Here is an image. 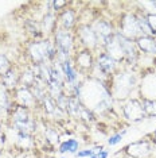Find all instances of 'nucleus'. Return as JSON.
Segmentation results:
<instances>
[{
	"label": "nucleus",
	"mask_w": 156,
	"mask_h": 158,
	"mask_svg": "<svg viewBox=\"0 0 156 158\" xmlns=\"http://www.w3.org/2000/svg\"><path fill=\"white\" fill-rule=\"evenodd\" d=\"M136 85V77L132 73H120L113 81V96L117 99H125Z\"/></svg>",
	"instance_id": "nucleus-1"
},
{
	"label": "nucleus",
	"mask_w": 156,
	"mask_h": 158,
	"mask_svg": "<svg viewBox=\"0 0 156 158\" xmlns=\"http://www.w3.org/2000/svg\"><path fill=\"white\" fill-rule=\"evenodd\" d=\"M124 37L128 39H137L141 37V33L139 30V24H137V16L135 14H125L121 20V31H120Z\"/></svg>",
	"instance_id": "nucleus-2"
},
{
	"label": "nucleus",
	"mask_w": 156,
	"mask_h": 158,
	"mask_svg": "<svg viewBox=\"0 0 156 158\" xmlns=\"http://www.w3.org/2000/svg\"><path fill=\"white\" fill-rule=\"evenodd\" d=\"M123 114L128 120L140 122L145 118V112L143 108V103L139 99H131L123 107Z\"/></svg>",
	"instance_id": "nucleus-3"
},
{
	"label": "nucleus",
	"mask_w": 156,
	"mask_h": 158,
	"mask_svg": "<svg viewBox=\"0 0 156 158\" xmlns=\"http://www.w3.org/2000/svg\"><path fill=\"white\" fill-rule=\"evenodd\" d=\"M152 147L154 145L150 141H139L131 143L127 147V153L133 158H147L152 153Z\"/></svg>",
	"instance_id": "nucleus-4"
},
{
	"label": "nucleus",
	"mask_w": 156,
	"mask_h": 158,
	"mask_svg": "<svg viewBox=\"0 0 156 158\" xmlns=\"http://www.w3.org/2000/svg\"><path fill=\"white\" fill-rule=\"evenodd\" d=\"M104 48L106 49V52H105L106 54L111 57V58L115 60L116 62L125 60L124 50L121 48V45H120V41H119V38H117V35H116V31H115V34H113L112 37L106 41V44H105Z\"/></svg>",
	"instance_id": "nucleus-5"
},
{
	"label": "nucleus",
	"mask_w": 156,
	"mask_h": 158,
	"mask_svg": "<svg viewBox=\"0 0 156 158\" xmlns=\"http://www.w3.org/2000/svg\"><path fill=\"white\" fill-rule=\"evenodd\" d=\"M116 35L120 41V45L124 50V56H125V60L128 61L129 64H132L136 61L137 58V52H136V44L132 41V39L125 38L124 35L120 33V31H116Z\"/></svg>",
	"instance_id": "nucleus-6"
},
{
	"label": "nucleus",
	"mask_w": 156,
	"mask_h": 158,
	"mask_svg": "<svg viewBox=\"0 0 156 158\" xmlns=\"http://www.w3.org/2000/svg\"><path fill=\"white\" fill-rule=\"evenodd\" d=\"M93 30H94L96 35H97L98 44H100V41H101L102 46H105L106 41L115 34L112 24L109 22H106V20H98V22H96L93 26Z\"/></svg>",
	"instance_id": "nucleus-7"
},
{
	"label": "nucleus",
	"mask_w": 156,
	"mask_h": 158,
	"mask_svg": "<svg viewBox=\"0 0 156 158\" xmlns=\"http://www.w3.org/2000/svg\"><path fill=\"white\" fill-rule=\"evenodd\" d=\"M78 37H80L81 42L89 49H94L96 46L98 45L97 35H96L92 26H88V24L81 26L80 28H78Z\"/></svg>",
	"instance_id": "nucleus-8"
},
{
	"label": "nucleus",
	"mask_w": 156,
	"mask_h": 158,
	"mask_svg": "<svg viewBox=\"0 0 156 158\" xmlns=\"http://www.w3.org/2000/svg\"><path fill=\"white\" fill-rule=\"evenodd\" d=\"M116 61L111 58L106 53H101L100 56L97 57V61H96V68L97 69H100L102 73L105 74V76H108V74H112L113 72L116 70Z\"/></svg>",
	"instance_id": "nucleus-9"
},
{
	"label": "nucleus",
	"mask_w": 156,
	"mask_h": 158,
	"mask_svg": "<svg viewBox=\"0 0 156 158\" xmlns=\"http://www.w3.org/2000/svg\"><path fill=\"white\" fill-rule=\"evenodd\" d=\"M136 46L139 48V50H141L143 53L148 56H156V38L154 37H145V35H141L136 39Z\"/></svg>",
	"instance_id": "nucleus-10"
},
{
	"label": "nucleus",
	"mask_w": 156,
	"mask_h": 158,
	"mask_svg": "<svg viewBox=\"0 0 156 158\" xmlns=\"http://www.w3.org/2000/svg\"><path fill=\"white\" fill-rule=\"evenodd\" d=\"M16 100L19 102V106L26 107V108L34 107V104H37V100H35L31 89L26 87H22L16 91Z\"/></svg>",
	"instance_id": "nucleus-11"
},
{
	"label": "nucleus",
	"mask_w": 156,
	"mask_h": 158,
	"mask_svg": "<svg viewBox=\"0 0 156 158\" xmlns=\"http://www.w3.org/2000/svg\"><path fill=\"white\" fill-rule=\"evenodd\" d=\"M61 68H62V72H63V76H65V81L70 85H77V80H78V73L77 70L74 69L73 64H72V60H66L61 64Z\"/></svg>",
	"instance_id": "nucleus-12"
},
{
	"label": "nucleus",
	"mask_w": 156,
	"mask_h": 158,
	"mask_svg": "<svg viewBox=\"0 0 156 158\" xmlns=\"http://www.w3.org/2000/svg\"><path fill=\"white\" fill-rule=\"evenodd\" d=\"M76 64L77 66H80L81 69L84 70H89L94 66V62H93V57H92V53L90 50L85 49L82 52H80L76 57Z\"/></svg>",
	"instance_id": "nucleus-13"
},
{
	"label": "nucleus",
	"mask_w": 156,
	"mask_h": 158,
	"mask_svg": "<svg viewBox=\"0 0 156 158\" xmlns=\"http://www.w3.org/2000/svg\"><path fill=\"white\" fill-rule=\"evenodd\" d=\"M12 119L15 123H27L30 122V114H28V108L22 106H16L12 111Z\"/></svg>",
	"instance_id": "nucleus-14"
},
{
	"label": "nucleus",
	"mask_w": 156,
	"mask_h": 158,
	"mask_svg": "<svg viewBox=\"0 0 156 158\" xmlns=\"http://www.w3.org/2000/svg\"><path fill=\"white\" fill-rule=\"evenodd\" d=\"M82 108V103L80 102V99H77L76 96H69V104H67V114L73 118H80V112Z\"/></svg>",
	"instance_id": "nucleus-15"
},
{
	"label": "nucleus",
	"mask_w": 156,
	"mask_h": 158,
	"mask_svg": "<svg viewBox=\"0 0 156 158\" xmlns=\"http://www.w3.org/2000/svg\"><path fill=\"white\" fill-rule=\"evenodd\" d=\"M59 20H61L63 30H70L74 26V23H76V14L72 10H65L62 12L61 18H59Z\"/></svg>",
	"instance_id": "nucleus-16"
},
{
	"label": "nucleus",
	"mask_w": 156,
	"mask_h": 158,
	"mask_svg": "<svg viewBox=\"0 0 156 158\" xmlns=\"http://www.w3.org/2000/svg\"><path fill=\"white\" fill-rule=\"evenodd\" d=\"M19 74L15 69H10L7 73L3 76V85L6 88H15L16 84L19 82Z\"/></svg>",
	"instance_id": "nucleus-17"
},
{
	"label": "nucleus",
	"mask_w": 156,
	"mask_h": 158,
	"mask_svg": "<svg viewBox=\"0 0 156 158\" xmlns=\"http://www.w3.org/2000/svg\"><path fill=\"white\" fill-rule=\"evenodd\" d=\"M78 147H80V143H78L77 139H67V141L65 142H62L61 145H59V152L61 153H73V154H76L77 153V150H78Z\"/></svg>",
	"instance_id": "nucleus-18"
},
{
	"label": "nucleus",
	"mask_w": 156,
	"mask_h": 158,
	"mask_svg": "<svg viewBox=\"0 0 156 158\" xmlns=\"http://www.w3.org/2000/svg\"><path fill=\"white\" fill-rule=\"evenodd\" d=\"M145 116H156V100L155 99H141Z\"/></svg>",
	"instance_id": "nucleus-19"
},
{
	"label": "nucleus",
	"mask_w": 156,
	"mask_h": 158,
	"mask_svg": "<svg viewBox=\"0 0 156 158\" xmlns=\"http://www.w3.org/2000/svg\"><path fill=\"white\" fill-rule=\"evenodd\" d=\"M19 81L23 84V87L31 88V87H33V85L35 84V81H37V77L34 76V73L31 72V69H28V70H24L23 73L20 74Z\"/></svg>",
	"instance_id": "nucleus-20"
},
{
	"label": "nucleus",
	"mask_w": 156,
	"mask_h": 158,
	"mask_svg": "<svg viewBox=\"0 0 156 158\" xmlns=\"http://www.w3.org/2000/svg\"><path fill=\"white\" fill-rule=\"evenodd\" d=\"M137 24H139V30H140L141 35H145V37H154V34H152L150 24H148L145 16H137Z\"/></svg>",
	"instance_id": "nucleus-21"
},
{
	"label": "nucleus",
	"mask_w": 156,
	"mask_h": 158,
	"mask_svg": "<svg viewBox=\"0 0 156 158\" xmlns=\"http://www.w3.org/2000/svg\"><path fill=\"white\" fill-rule=\"evenodd\" d=\"M55 26V18L53 14H46L45 18H43V22H42V31H45V33H49V31H51L53 28Z\"/></svg>",
	"instance_id": "nucleus-22"
},
{
	"label": "nucleus",
	"mask_w": 156,
	"mask_h": 158,
	"mask_svg": "<svg viewBox=\"0 0 156 158\" xmlns=\"http://www.w3.org/2000/svg\"><path fill=\"white\" fill-rule=\"evenodd\" d=\"M10 108V103H8V92L7 88L3 84H0V111H6Z\"/></svg>",
	"instance_id": "nucleus-23"
},
{
	"label": "nucleus",
	"mask_w": 156,
	"mask_h": 158,
	"mask_svg": "<svg viewBox=\"0 0 156 158\" xmlns=\"http://www.w3.org/2000/svg\"><path fill=\"white\" fill-rule=\"evenodd\" d=\"M42 104H43V108L47 114H54L55 110H57V104H55V100H53L50 96H46V98L41 102Z\"/></svg>",
	"instance_id": "nucleus-24"
},
{
	"label": "nucleus",
	"mask_w": 156,
	"mask_h": 158,
	"mask_svg": "<svg viewBox=\"0 0 156 158\" xmlns=\"http://www.w3.org/2000/svg\"><path fill=\"white\" fill-rule=\"evenodd\" d=\"M45 136L51 145H57V143L59 142V134L57 132V130H54V128H47L45 132Z\"/></svg>",
	"instance_id": "nucleus-25"
},
{
	"label": "nucleus",
	"mask_w": 156,
	"mask_h": 158,
	"mask_svg": "<svg viewBox=\"0 0 156 158\" xmlns=\"http://www.w3.org/2000/svg\"><path fill=\"white\" fill-rule=\"evenodd\" d=\"M11 69V64H10L8 58H7L6 56L0 54V74L2 76H4V74Z\"/></svg>",
	"instance_id": "nucleus-26"
},
{
	"label": "nucleus",
	"mask_w": 156,
	"mask_h": 158,
	"mask_svg": "<svg viewBox=\"0 0 156 158\" xmlns=\"http://www.w3.org/2000/svg\"><path fill=\"white\" fill-rule=\"evenodd\" d=\"M140 4L145 7V11L148 12L147 15H156V2L151 0V2H143Z\"/></svg>",
	"instance_id": "nucleus-27"
},
{
	"label": "nucleus",
	"mask_w": 156,
	"mask_h": 158,
	"mask_svg": "<svg viewBox=\"0 0 156 158\" xmlns=\"http://www.w3.org/2000/svg\"><path fill=\"white\" fill-rule=\"evenodd\" d=\"M80 118L86 122H90L93 120V114H92V111L88 108V107L82 106V108H81V112H80Z\"/></svg>",
	"instance_id": "nucleus-28"
},
{
	"label": "nucleus",
	"mask_w": 156,
	"mask_h": 158,
	"mask_svg": "<svg viewBox=\"0 0 156 158\" xmlns=\"http://www.w3.org/2000/svg\"><path fill=\"white\" fill-rule=\"evenodd\" d=\"M125 132H127V130H124L123 132H119V134L112 135L111 138L108 139L109 146H115V145H117V143H120V142H121V139H123V136H124V134H125Z\"/></svg>",
	"instance_id": "nucleus-29"
},
{
	"label": "nucleus",
	"mask_w": 156,
	"mask_h": 158,
	"mask_svg": "<svg viewBox=\"0 0 156 158\" xmlns=\"http://www.w3.org/2000/svg\"><path fill=\"white\" fill-rule=\"evenodd\" d=\"M145 19H147L148 24H150V28L154 34V38H156V15H145Z\"/></svg>",
	"instance_id": "nucleus-30"
},
{
	"label": "nucleus",
	"mask_w": 156,
	"mask_h": 158,
	"mask_svg": "<svg viewBox=\"0 0 156 158\" xmlns=\"http://www.w3.org/2000/svg\"><path fill=\"white\" fill-rule=\"evenodd\" d=\"M94 154V149H90V150H84V152H78L76 153V157L78 158H85V157H92Z\"/></svg>",
	"instance_id": "nucleus-31"
},
{
	"label": "nucleus",
	"mask_w": 156,
	"mask_h": 158,
	"mask_svg": "<svg viewBox=\"0 0 156 158\" xmlns=\"http://www.w3.org/2000/svg\"><path fill=\"white\" fill-rule=\"evenodd\" d=\"M51 4L54 6V10H55V11H58V10L61 8V7H65L67 3H66V2H59V0H55V2H53Z\"/></svg>",
	"instance_id": "nucleus-32"
},
{
	"label": "nucleus",
	"mask_w": 156,
	"mask_h": 158,
	"mask_svg": "<svg viewBox=\"0 0 156 158\" xmlns=\"http://www.w3.org/2000/svg\"><path fill=\"white\" fill-rule=\"evenodd\" d=\"M96 156H97V158H108V152H105V150H101V152H96Z\"/></svg>",
	"instance_id": "nucleus-33"
},
{
	"label": "nucleus",
	"mask_w": 156,
	"mask_h": 158,
	"mask_svg": "<svg viewBox=\"0 0 156 158\" xmlns=\"http://www.w3.org/2000/svg\"><path fill=\"white\" fill-rule=\"evenodd\" d=\"M4 135H2V134H0V147H2L3 145H4Z\"/></svg>",
	"instance_id": "nucleus-34"
},
{
	"label": "nucleus",
	"mask_w": 156,
	"mask_h": 158,
	"mask_svg": "<svg viewBox=\"0 0 156 158\" xmlns=\"http://www.w3.org/2000/svg\"><path fill=\"white\" fill-rule=\"evenodd\" d=\"M155 142H156V131H155Z\"/></svg>",
	"instance_id": "nucleus-35"
}]
</instances>
